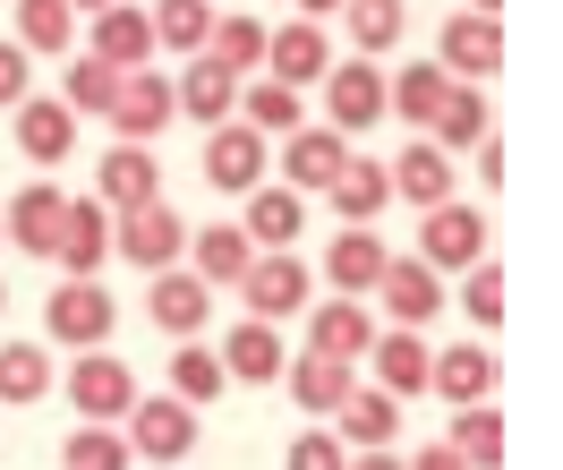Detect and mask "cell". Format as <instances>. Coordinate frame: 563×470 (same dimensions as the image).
<instances>
[{
  "mask_svg": "<svg viewBox=\"0 0 563 470\" xmlns=\"http://www.w3.org/2000/svg\"><path fill=\"white\" fill-rule=\"evenodd\" d=\"M487 256V215L478 206H427L419 222V265L427 274H470Z\"/></svg>",
  "mask_w": 563,
  "mask_h": 470,
  "instance_id": "cell-1",
  "label": "cell"
},
{
  "mask_svg": "<svg viewBox=\"0 0 563 470\" xmlns=\"http://www.w3.org/2000/svg\"><path fill=\"white\" fill-rule=\"evenodd\" d=\"M111 317H120V308H111L103 283H60L52 299H43V334H52V342H69V351H103V342H111Z\"/></svg>",
  "mask_w": 563,
  "mask_h": 470,
  "instance_id": "cell-2",
  "label": "cell"
},
{
  "mask_svg": "<svg viewBox=\"0 0 563 470\" xmlns=\"http://www.w3.org/2000/svg\"><path fill=\"white\" fill-rule=\"evenodd\" d=\"M435 69L453 77V86H487L504 69V18H444V43H435Z\"/></svg>",
  "mask_w": 563,
  "mask_h": 470,
  "instance_id": "cell-3",
  "label": "cell"
},
{
  "mask_svg": "<svg viewBox=\"0 0 563 470\" xmlns=\"http://www.w3.org/2000/svg\"><path fill=\"white\" fill-rule=\"evenodd\" d=\"M265 163H274V138H256L247 120H222V129H206V181L222 188V197L265 188Z\"/></svg>",
  "mask_w": 563,
  "mask_h": 470,
  "instance_id": "cell-4",
  "label": "cell"
},
{
  "mask_svg": "<svg viewBox=\"0 0 563 470\" xmlns=\"http://www.w3.org/2000/svg\"><path fill=\"white\" fill-rule=\"evenodd\" d=\"M69 402H77L86 428H111V419H129L137 376H129V360H111V351H86V360L69 368Z\"/></svg>",
  "mask_w": 563,
  "mask_h": 470,
  "instance_id": "cell-5",
  "label": "cell"
},
{
  "mask_svg": "<svg viewBox=\"0 0 563 470\" xmlns=\"http://www.w3.org/2000/svg\"><path fill=\"white\" fill-rule=\"evenodd\" d=\"M376 120H385V77H376V61H333V69H324V129L351 138V129H376Z\"/></svg>",
  "mask_w": 563,
  "mask_h": 470,
  "instance_id": "cell-6",
  "label": "cell"
},
{
  "mask_svg": "<svg viewBox=\"0 0 563 470\" xmlns=\"http://www.w3.org/2000/svg\"><path fill=\"white\" fill-rule=\"evenodd\" d=\"M197 445V411L172 394H137L129 402V453H145V462H179Z\"/></svg>",
  "mask_w": 563,
  "mask_h": 470,
  "instance_id": "cell-7",
  "label": "cell"
},
{
  "mask_svg": "<svg viewBox=\"0 0 563 470\" xmlns=\"http://www.w3.org/2000/svg\"><path fill=\"white\" fill-rule=\"evenodd\" d=\"M240 299H247V317H256V326H274V317H299V308H308V265H299L290 249L256 256V265L240 274Z\"/></svg>",
  "mask_w": 563,
  "mask_h": 470,
  "instance_id": "cell-8",
  "label": "cell"
},
{
  "mask_svg": "<svg viewBox=\"0 0 563 470\" xmlns=\"http://www.w3.org/2000/svg\"><path fill=\"white\" fill-rule=\"evenodd\" d=\"M111 249L129 256V265H145V274H163V265H179V249H188V222L154 197V206H137V215H120Z\"/></svg>",
  "mask_w": 563,
  "mask_h": 470,
  "instance_id": "cell-9",
  "label": "cell"
},
{
  "mask_svg": "<svg viewBox=\"0 0 563 470\" xmlns=\"http://www.w3.org/2000/svg\"><path fill=\"white\" fill-rule=\"evenodd\" d=\"M324 69H333V43H324V26H308V18H290V26H274L265 35V77L274 86H324Z\"/></svg>",
  "mask_w": 563,
  "mask_h": 470,
  "instance_id": "cell-10",
  "label": "cell"
},
{
  "mask_svg": "<svg viewBox=\"0 0 563 470\" xmlns=\"http://www.w3.org/2000/svg\"><path fill=\"white\" fill-rule=\"evenodd\" d=\"M342 163H351V138H333V129H290L282 138V188L290 197H324Z\"/></svg>",
  "mask_w": 563,
  "mask_h": 470,
  "instance_id": "cell-11",
  "label": "cell"
},
{
  "mask_svg": "<svg viewBox=\"0 0 563 470\" xmlns=\"http://www.w3.org/2000/svg\"><path fill=\"white\" fill-rule=\"evenodd\" d=\"M154 197H163V163H154L145 145H111L103 172H95V206H103V215H137Z\"/></svg>",
  "mask_w": 563,
  "mask_h": 470,
  "instance_id": "cell-12",
  "label": "cell"
},
{
  "mask_svg": "<svg viewBox=\"0 0 563 470\" xmlns=\"http://www.w3.org/2000/svg\"><path fill=\"white\" fill-rule=\"evenodd\" d=\"M376 299H385V317L401 334H419L435 308H444V274H427L419 256H385V274H376Z\"/></svg>",
  "mask_w": 563,
  "mask_h": 470,
  "instance_id": "cell-13",
  "label": "cell"
},
{
  "mask_svg": "<svg viewBox=\"0 0 563 470\" xmlns=\"http://www.w3.org/2000/svg\"><path fill=\"white\" fill-rule=\"evenodd\" d=\"M103 120L120 129V145H145L163 120H172V77H154V69H129L120 86H111V103Z\"/></svg>",
  "mask_w": 563,
  "mask_h": 470,
  "instance_id": "cell-14",
  "label": "cell"
},
{
  "mask_svg": "<svg viewBox=\"0 0 563 470\" xmlns=\"http://www.w3.org/2000/svg\"><path fill=\"white\" fill-rule=\"evenodd\" d=\"M145 317L172 334V342H197V334H206V317H213V291L197 283V274L163 265V274H154V291H145Z\"/></svg>",
  "mask_w": 563,
  "mask_h": 470,
  "instance_id": "cell-15",
  "label": "cell"
},
{
  "mask_svg": "<svg viewBox=\"0 0 563 470\" xmlns=\"http://www.w3.org/2000/svg\"><path fill=\"white\" fill-rule=\"evenodd\" d=\"M111 256V215L95 206V197H69V215H60V249H52V265L69 274V283H95V265Z\"/></svg>",
  "mask_w": 563,
  "mask_h": 470,
  "instance_id": "cell-16",
  "label": "cell"
},
{
  "mask_svg": "<svg viewBox=\"0 0 563 470\" xmlns=\"http://www.w3.org/2000/svg\"><path fill=\"white\" fill-rule=\"evenodd\" d=\"M60 215H69V197H60L52 181H26V188H18V206L0 215V240H18L26 256H52V249H60Z\"/></svg>",
  "mask_w": 563,
  "mask_h": 470,
  "instance_id": "cell-17",
  "label": "cell"
},
{
  "mask_svg": "<svg viewBox=\"0 0 563 470\" xmlns=\"http://www.w3.org/2000/svg\"><path fill=\"white\" fill-rule=\"evenodd\" d=\"M495 376H504V368H495L487 342H453L444 360H427V385L453 402V411H470V402H495Z\"/></svg>",
  "mask_w": 563,
  "mask_h": 470,
  "instance_id": "cell-18",
  "label": "cell"
},
{
  "mask_svg": "<svg viewBox=\"0 0 563 470\" xmlns=\"http://www.w3.org/2000/svg\"><path fill=\"white\" fill-rule=\"evenodd\" d=\"M324 197H333L342 231H367V222L393 206V181H385V163H376V154H351V163L333 172V188H324Z\"/></svg>",
  "mask_w": 563,
  "mask_h": 470,
  "instance_id": "cell-19",
  "label": "cell"
},
{
  "mask_svg": "<svg viewBox=\"0 0 563 470\" xmlns=\"http://www.w3.org/2000/svg\"><path fill=\"white\" fill-rule=\"evenodd\" d=\"M86 61H103L111 77H129V69H145L154 61V26H145V9H95V52Z\"/></svg>",
  "mask_w": 563,
  "mask_h": 470,
  "instance_id": "cell-20",
  "label": "cell"
},
{
  "mask_svg": "<svg viewBox=\"0 0 563 470\" xmlns=\"http://www.w3.org/2000/svg\"><path fill=\"white\" fill-rule=\"evenodd\" d=\"M367 342H376V317H367L358 299H324L317 317H308V351H317V360L358 368V360H367Z\"/></svg>",
  "mask_w": 563,
  "mask_h": 470,
  "instance_id": "cell-21",
  "label": "cell"
},
{
  "mask_svg": "<svg viewBox=\"0 0 563 470\" xmlns=\"http://www.w3.org/2000/svg\"><path fill=\"white\" fill-rule=\"evenodd\" d=\"M172 111H188V120H206V129H222V120L240 111V77L222 69V61H206V52H197V61L179 69V86H172Z\"/></svg>",
  "mask_w": 563,
  "mask_h": 470,
  "instance_id": "cell-22",
  "label": "cell"
},
{
  "mask_svg": "<svg viewBox=\"0 0 563 470\" xmlns=\"http://www.w3.org/2000/svg\"><path fill=\"white\" fill-rule=\"evenodd\" d=\"M9 129H18V154H26V163H60L77 145V111L60 103V95H35V103L9 111Z\"/></svg>",
  "mask_w": 563,
  "mask_h": 470,
  "instance_id": "cell-23",
  "label": "cell"
},
{
  "mask_svg": "<svg viewBox=\"0 0 563 470\" xmlns=\"http://www.w3.org/2000/svg\"><path fill=\"white\" fill-rule=\"evenodd\" d=\"M188 256H197L188 274H197L206 291H240V274L256 265V249H247L240 222H206V231H188Z\"/></svg>",
  "mask_w": 563,
  "mask_h": 470,
  "instance_id": "cell-24",
  "label": "cell"
},
{
  "mask_svg": "<svg viewBox=\"0 0 563 470\" xmlns=\"http://www.w3.org/2000/svg\"><path fill=\"white\" fill-rule=\"evenodd\" d=\"M385 181H393V197H410V206H453V154H435V145H401V163H385Z\"/></svg>",
  "mask_w": 563,
  "mask_h": 470,
  "instance_id": "cell-25",
  "label": "cell"
},
{
  "mask_svg": "<svg viewBox=\"0 0 563 470\" xmlns=\"http://www.w3.org/2000/svg\"><path fill=\"white\" fill-rule=\"evenodd\" d=\"M213 360H222V376H240V385H274L282 368H290V351H282L274 326H256V317H247V326H231V342H222Z\"/></svg>",
  "mask_w": 563,
  "mask_h": 470,
  "instance_id": "cell-26",
  "label": "cell"
},
{
  "mask_svg": "<svg viewBox=\"0 0 563 470\" xmlns=\"http://www.w3.org/2000/svg\"><path fill=\"white\" fill-rule=\"evenodd\" d=\"M299 222H308V197H290V188H247V249L256 256H274V249H290L299 240Z\"/></svg>",
  "mask_w": 563,
  "mask_h": 470,
  "instance_id": "cell-27",
  "label": "cell"
},
{
  "mask_svg": "<svg viewBox=\"0 0 563 470\" xmlns=\"http://www.w3.org/2000/svg\"><path fill=\"white\" fill-rule=\"evenodd\" d=\"M367 360H376V394L401 402V394H427V360H435V351H427L419 334L393 326V334H376V342H367Z\"/></svg>",
  "mask_w": 563,
  "mask_h": 470,
  "instance_id": "cell-28",
  "label": "cell"
},
{
  "mask_svg": "<svg viewBox=\"0 0 563 470\" xmlns=\"http://www.w3.org/2000/svg\"><path fill=\"white\" fill-rule=\"evenodd\" d=\"M333 419H342L333 436H351L358 453H376V445H393V436H401V402H393V394H376V385H351Z\"/></svg>",
  "mask_w": 563,
  "mask_h": 470,
  "instance_id": "cell-29",
  "label": "cell"
},
{
  "mask_svg": "<svg viewBox=\"0 0 563 470\" xmlns=\"http://www.w3.org/2000/svg\"><path fill=\"white\" fill-rule=\"evenodd\" d=\"M385 240L376 231H333V249H324V274H333V291L342 299H358V291H376V274H385Z\"/></svg>",
  "mask_w": 563,
  "mask_h": 470,
  "instance_id": "cell-30",
  "label": "cell"
},
{
  "mask_svg": "<svg viewBox=\"0 0 563 470\" xmlns=\"http://www.w3.org/2000/svg\"><path fill=\"white\" fill-rule=\"evenodd\" d=\"M427 129H435V154H470V145L487 138V95H478V86H444V103H435V120H427Z\"/></svg>",
  "mask_w": 563,
  "mask_h": 470,
  "instance_id": "cell-31",
  "label": "cell"
},
{
  "mask_svg": "<svg viewBox=\"0 0 563 470\" xmlns=\"http://www.w3.org/2000/svg\"><path fill=\"white\" fill-rule=\"evenodd\" d=\"M145 26H154V52L172 43L179 61H197L206 35H213V0H154V9H145Z\"/></svg>",
  "mask_w": 563,
  "mask_h": 470,
  "instance_id": "cell-32",
  "label": "cell"
},
{
  "mask_svg": "<svg viewBox=\"0 0 563 470\" xmlns=\"http://www.w3.org/2000/svg\"><path fill=\"white\" fill-rule=\"evenodd\" d=\"M282 385H290V402H299V411H342V394L358 385V368L317 360V351H308V360H290V368H282Z\"/></svg>",
  "mask_w": 563,
  "mask_h": 470,
  "instance_id": "cell-33",
  "label": "cell"
},
{
  "mask_svg": "<svg viewBox=\"0 0 563 470\" xmlns=\"http://www.w3.org/2000/svg\"><path fill=\"white\" fill-rule=\"evenodd\" d=\"M444 445L461 453V470H504V419H495V402H470Z\"/></svg>",
  "mask_w": 563,
  "mask_h": 470,
  "instance_id": "cell-34",
  "label": "cell"
},
{
  "mask_svg": "<svg viewBox=\"0 0 563 470\" xmlns=\"http://www.w3.org/2000/svg\"><path fill=\"white\" fill-rule=\"evenodd\" d=\"M77 43V9L69 0H18V52H69Z\"/></svg>",
  "mask_w": 563,
  "mask_h": 470,
  "instance_id": "cell-35",
  "label": "cell"
},
{
  "mask_svg": "<svg viewBox=\"0 0 563 470\" xmlns=\"http://www.w3.org/2000/svg\"><path fill=\"white\" fill-rule=\"evenodd\" d=\"M265 18H213V35H206V61H222L231 77H247V69H265Z\"/></svg>",
  "mask_w": 563,
  "mask_h": 470,
  "instance_id": "cell-36",
  "label": "cell"
},
{
  "mask_svg": "<svg viewBox=\"0 0 563 470\" xmlns=\"http://www.w3.org/2000/svg\"><path fill=\"white\" fill-rule=\"evenodd\" d=\"M444 86H453V77L435 69V61H419V69H401V77H385V111H401V120H435V103H444Z\"/></svg>",
  "mask_w": 563,
  "mask_h": 470,
  "instance_id": "cell-37",
  "label": "cell"
},
{
  "mask_svg": "<svg viewBox=\"0 0 563 470\" xmlns=\"http://www.w3.org/2000/svg\"><path fill=\"white\" fill-rule=\"evenodd\" d=\"M342 18H351V43L376 61V52H393L401 43V26H410V9L401 0H342Z\"/></svg>",
  "mask_w": 563,
  "mask_h": 470,
  "instance_id": "cell-38",
  "label": "cell"
},
{
  "mask_svg": "<svg viewBox=\"0 0 563 470\" xmlns=\"http://www.w3.org/2000/svg\"><path fill=\"white\" fill-rule=\"evenodd\" d=\"M222 385H231V376H222V360H213L206 342H179V351H172V402L197 411V402H213Z\"/></svg>",
  "mask_w": 563,
  "mask_h": 470,
  "instance_id": "cell-39",
  "label": "cell"
},
{
  "mask_svg": "<svg viewBox=\"0 0 563 470\" xmlns=\"http://www.w3.org/2000/svg\"><path fill=\"white\" fill-rule=\"evenodd\" d=\"M240 120L256 138H290V129H299V95L274 86V77H265V86H240Z\"/></svg>",
  "mask_w": 563,
  "mask_h": 470,
  "instance_id": "cell-40",
  "label": "cell"
},
{
  "mask_svg": "<svg viewBox=\"0 0 563 470\" xmlns=\"http://www.w3.org/2000/svg\"><path fill=\"white\" fill-rule=\"evenodd\" d=\"M43 394H52V360H43L35 342H9V351H0V402L26 411V402H43Z\"/></svg>",
  "mask_w": 563,
  "mask_h": 470,
  "instance_id": "cell-41",
  "label": "cell"
},
{
  "mask_svg": "<svg viewBox=\"0 0 563 470\" xmlns=\"http://www.w3.org/2000/svg\"><path fill=\"white\" fill-rule=\"evenodd\" d=\"M461 308H470L478 326H504V265H495V256H478V265H470V283H461Z\"/></svg>",
  "mask_w": 563,
  "mask_h": 470,
  "instance_id": "cell-42",
  "label": "cell"
},
{
  "mask_svg": "<svg viewBox=\"0 0 563 470\" xmlns=\"http://www.w3.org/2000/svg\"><path fill=\"white\" fill-rule=\"evenodd\" d=\"M69 470H129V436L77 428V436H69Z\"/></svg>",
  "mask_w": 563,
  "mask_h": 470,
  "instance_id": "cell-43",
  "label": "cell"
},
{
  "mask_svg": "<svg viewBox=\"0 0 563 470\" xmlns=\"http://www.w3.org/2000/svg\"><path fill=\"white\" fill-rule=\"evenodd\" d=\"M60 86H69V95H60V103H69V111H103L120 77H111L103 61H69V77H60Z\"/></svg>",
  "mask_w": 563,
  "mask_h": 470,
  "instance_id": "cell-44",
  "label": "cell"
},
{
  "mask_svg": "<svg viewBox=\"0 0 563 470\" xmlns=\"http://www.w3.org/2000/svg\"><path fill=\"white\" fill-rule=\"evenodd\" d=\"M351 453H342V436L333 428H308V436H290V453H282V470H342Z\"/></svg>",
  "mask_w": 563,
  "mask_h": 470,
  "instance_id": "cell-45",
  "label": "cell"
},
{
  "mask_svg": "<svg viewBox=\"0 0 563 470\" xmlns=\"http://www.w3.org/2000/svg\"><path fill=\"white\" fill-rule=\"evenodd\" d=\"M26 77H35V69H26V52H18V43H0V111L26 103Z\"/></svg>",
  "mask_w": 563,
  "mask_h": 470,
  "instance_id": "cell-46",
  "label": "cell"
},
{
  "mask_svg": "<svg viewBox=\"0 0 563 470\" xmlns=\"http://www.w3.org/2000/svg\"><path fill=\"white\" fill-rule=\"evenodd\" d=\"M401 470H461V453H453V445H444V436H435V445H427L419 462H401Z\"/></svg>",
  "mask_w": 563,
  "mask_h": 470,
  "instance_id": "cell-47",
  "label": "cell"
},
{
  "mask_svg": "<svg viewBox=\"0 0 563 470\" xmlns=\"http://www.w3.org/2000/svg\"><path fill=\"white\" fill-rule=\"evenodd\" d=\"M470 154H478V181H504V145H495V138H478Z\"/></svg>",
  "mask_w": 563,
  "mask_h": 470,
  "instance_id": "cell-48",
  "label": "cell"
},
{
  "mask_svg": "<svg viewBox=\"0 0 563 470\" xmlns=\"http://www.w3.org/2000/svg\"><path fill=\"white\" fill-rule=\"evenodd\" d=\"M342 470H401V453H393V445H376V453H351Z\"/></svg>",
  "mask_w": 563,
  "mask_h": 470,
  "instance_id": "cell-49",
  "label": "cell"
},
{
  "mask_svg": "<svg viewBox=\"0 0 563 470\" xmlns=\"http://www.w3.org/2000/svg\"><path fill=\"white\" fill-rule=\"evenodd\" d=\"M299 9H308V26H317V18H342V0H299Z\"/></svg>",
  "mask_w": 563,
  "mask_h": 470,
  "instance_id": "cell-50",
  "label": "cell"
},
{
  "mask_svg": "<svg viewBox=\"0 0 563 470\" xmlns=\"http://www.w3.org/2000/svg\"><path fill=\"white\" fill-rule=\"evenodd\" d=\"M470 9H478V18H504V0H470Z\"/></svg>",
  "mask_w": 563,
  "mask_h": 470,
  "instance_id": "cell-51",
  "label": "cell"
},
{
  "mask_svg": "<svg viewBox=\"0 0 563 470\" xmlns=\"http://www.w3.org/2000/svg\"><path fill=\"white\" fill-rule=\"evenodd\" d=\"M69 9H86V18H95V9H111V0H69Z\"/></svg>",
  "mask_w": 563,
  "mask_h": 470,
  "instance_id": "cell-52",
  "label": "cell"
},
{
  "mask_svg": "<svg viewBox=\"0 0 563 470\" xmlns=\"http://www.w3.org/2000/svg\"><path fill=\"white\" fill-rule=\"evenodd\" d=\"M0 308H9V291H0Z\"/></svg>",
  "mask_w": 563,
  "mask_h": 470,
  "instance_id": "cell-53",
  "label": "cell"
}]
</instances>
